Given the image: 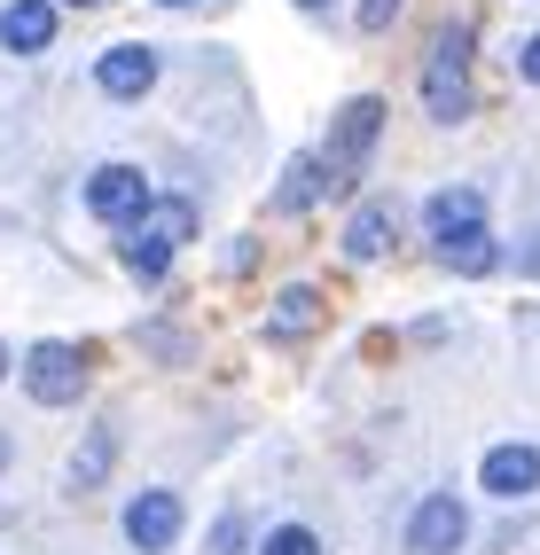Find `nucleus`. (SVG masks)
Masks as SVG:
<instances>
[{"mask_svg":"<svg viewBox=\"0 0 540 555\" xmlns=\"http://www.w3.org/2000/svg\"><path fill=\"white\" fill-rule=\"evenodd\" d=\"M423 235H430V250L447 258V267H462V274H486L493 267V243H486V189H439L423 204Z\"/></svg>","mask_w":540,"mask_h":555,"instance_id":"f257e3e1","label":"nucleus"},{"mask_svg":"<svg viewBox=\"0 0 540 555\" xmlns=\"http://www.w3.org/2000/svg\"><path fill=\"white\" fill-rule=\"evenodd\" d=\"M423 109L439 126H462L471 118V24H447L423 55Z\"/></svg>","mask_w":540,"mask_h":555,"instance_id":"f03ea898","label":"nucleus"},{"mask_svg":"<svg viewBox=\"0 0 540 555\" xmlns=\"http://www.w3.org/2000/svg\"><path fill=\"white\" fill-rule=\"evenodd\" d=\"M87 211L102 219V228H118V235H133L141 219H150V180H141L133 165H102V172L87 180Z\"/></svg>","mask_w":540,"mask_h":555,"instance_id":"7ed1b4c3","label":"nucleus"},{"mask_svg":"<svg viewBox=\"0 0 540 555\" xmlns=\"http://www.w3.org/2000/svg\"><path fill=\"white\" fill-rule=\"evenodd\" d=\"M24 391L40 406H70L87 391V352L79 345H31L24 352Z\"/></svg>","mask_w":540,"mask_h":555,"instance_id":"20e7f679","label":"nucleus"},{"mask_svg":"<svg viewBox=\"0 0 540 555\" xmlns=\"http://www.w3.org/2000/svg\"><path fill=\"white\" fill-rule=\"evenodd\" d=\"M462 540H471V508H462L454 493H423L415 516H408V547L415 555H454Z\"/></svg>","mask_w":540,"mask_h":555,"instance_id":"39448f33","label":"nucleus"},{"mask_svg":"<svg viewBox=\"0 0 540 555\" xmlns=\"http://www.w3.org/2000/svg\"><path fill=\"white\" fill-rule=\"evenodd\" d=\"M376 133H384V102L376 94H360V102H345V118H337V133H330V150H321V165H330V180H345L360 157L376 150Z\"/></svg>","mask_w":540,"mask_h":555,"instance_id":"423d86ee","label":"nucleus"},{"mask_svg":"<svg viewBox=\"0 0 540 555\" xmlns=\"http://www.w3.org/2000/svg\"><path fill=\"white\" fill-rule=\"evenodd\" d=\"M126 540H133L141 555H165V547L180 540V493H172V486L133 493V501H126Z\"/></svg>","mask_w":540,"mask_h":555,"instance_id":"0eeeda50","label":"nucleus"},{"mask_svg":"<svg viewBox=\"0 0 540 555\" xmlns=\"http://www.w3.org/2000/svg\"><path fill=\"white\" fill-rule=\"evenodd\" d=\"M478 486H486L493 501H525V493H540V447H525V438H510V447H486Z\"/></svg>","mask_w":540,"mask_h":555,"instance_id":"6e6552de","label":"nucleus"},{"mask_svg":"<svg viewBox=\"0 0 540 555\" xmlns=\"http://www.w3.org/2000/svg\"><path fill=\"white\" fill-rule=\"evenodd\" d=\"M94 87L111 94V102H141L157 87V48H141V40H126V48H102V63H94Z\"/></svg>","mask_w":540,"mask_h":555,"instance_id":"1a4fd4ad","label":"nucleus"},{"mask_svg":"<svg viewBox=\"0 0 540 555\" xmlns=\"http://www.w3.org/2000/svg\"><path fill=\"white\" fill-rule=\"evenodd\" d=\"M0 48L9 55L55 48V0H9V9H0Z\"/></svg>","mask_w":540,"mask_h":555,"instance_id":"9d476101","label":"nucleus"},{"mask_svg":"<svg viewBox=\"0 0 540 555\" xmlns=\"http://www.w3.org/2000/svg\"><path fill=\"white\" fill-rule=\"evenodd\" d=\"M391 250V204H360L345 219V258H384Z\"/></svg>","mask_w":540,"mask_h":555,"instance_id":"9b49d317","label":"nucleus"},{"mask_svg":"<svg viewBox=\"0 0 540 555\" xmlns=\"http://www.w3.org/2000/svg\"><path fill=\"white\" fill-rule=\"evenodd\" d=\"M111 462H118V430H111V423H94V430H87V447L70 454V493H94Z\"/></svg>","mask_w":540,"mask_h":555,"instance_id":"f8f14e48","label":"nucleus"},{"mask_svg":"<svg viewBox=\"0 0 540 555\" xmlns=\"http://www.w3.org/2000/svg\"><path fill=\"white\" fill-rule=\"evenodd\" d=\"M321 189H330V165H321V150H313V157H298V165H291V180L274 189V211H313V196H321Z\"/></svg>","mask_w":540,"mask_h":555,"instance_id":"ddd939ff","label":"nucleus"},{"mask_svg":"<svg viewBox=\"0 0 540 555\" xmlns=\"http://www.w3.org/2000/svg\"><path fill=\"white\" fill-rule=\"evenodd\" d=\"M141 228H150V235H165V243L180 250V243L196 235V204H189V196H165V204H150V219H141Z\"/></svg>","mask_w":540,"mask_h":555,"instance_id":"4468645a","label":"nucleus"},{"mask_svg":"<svg viewBox=\"0 0 540 555\" xmlns=\"http://www.w3.org/2000/svg\"><path fill=\"white\" fill-rule=\"evenodd\" d=\"M126 267H133L141 282H157V274L172 267V243H165V235H150V228H133V235H126Z\"/></svg>","mask_w":540,"mask_h":555,"instance_id":"2eb2a0df","label":"nucleus"},{"mask_svg":"<svg viewBox=\"0 0 540 555\" xmlns=\"http://www.w3.org/2000/svg\"><path fill=\"white\" fill-rule=\"evenodd\" d=\"M267 555H321V532H313V525H282V532L267 540Z\"/></svg>","mask_w":540,"mask_h":555,"instance_id":"dca6fc26","label":"nucleus"},{"mask_svg":"<svg viewBox=\"0 0 540 555\" xmlns=\"http://www.w3.org/2000/svg\"><path fill=\"white\" fill-rule=\"evenodd\" d=\"M313 289H282V313H274V328H313Z\"/></svg>","mask_w":540,"mask_h":555,"instance_id":"f3484780","label":"nucleus"},{"mask_svg":"<svg viewBox=\"0 0 540 555\" xmlns=\"http://www.w3.org/2000/svg\"><path fill=\"white\" fill-rule=\"evenodd\" d=\"M243 540H250V532H243V516H220V532H211V555H243Z\"/></svg>","mask_w":540,"mask_h":555,"instance_id":"a211bd4d","label":"nucleus"},{"mask_svg":"<svg viewBox=\"0 0 540 555\" xmlns=\"http://www.w3.org/2000/svg\"><path fill=\"white\" fill-rule=\"evenodd\" d=\"M391 9H400V0H360V31H384Z\"/></svg>","mask_w":540,"mask_h":555,"instance_id":"6ab92c4d","label":"nucleus"},{"mask_svg":"<svg viewBox=\"0 0 540 555\" xmlns=\"http://www.w3.org/2000/svg\"><path fill=\"white\" fill-rule=\"evenodd\" d=\"M517 70H525V79L540 87V31H532V40H525V55H517Z\"/></svg>","mask_w":540,"mask_h":555,"instance_id":"aec40b11","label":"nucleus"},{"mask_svg":"<svg viewBox=\"0 0 540 555\" xmlns=\"http://www.w3.org/2000/svg\"><path fill=\"white\" fill-rule=\"evenodd\" d=\"M0 469H9V438H0Z\"/></svg>","mask_w":540,"mask_h":555,"instance_id":"412c9836","label":"nucleus"},{"mask_svg":"<svg viewBox=\"0 0 540 555\" xmlns=\"http://www.w3.org/2000/svg\"><path fill=\"white\" fill-rule=\"evenodd\" d=\"M298 9H330V0H298Z\"/></svg>","mask_w":540,"mask_h":555,"instance_id":"4be33fe9","label":"nucleus"},{"mask_svg":"<svg viewBox=\"0 0 540 555\" xmlns=\"http://www.w3.org/2000/svg\"><path fill=\"white\" fill-rule=\"evenodd\" d=\"M0 376H9V352H0Z\"/></svg>","mask_w":540,"mask_h":555,"instance_id":"5701e85b","label":"nucleus"},{"mask_svg":"<svg viewBox=\"0 0 540 555\" xmlns=\"http://www.w3.org/2000/svg\"><path fill=\"white\" fill-rule=\"evenodd\" d=\"M165 9H189V0H165Z\"/></svg>","mask_w":540,"mask_h":555,"instance_id":"b1692460","label":"nucleus"},{"mask_svg":"<svg viewBox=\"0 0 540 555\" xmlns=\"http://www.w3.org/2000/svg\"><path fill=\"white\" fill-rule=\"evenodd\" d=\"M70 9H94V0H70Z\"/></svg>","mask_w":540,"mask_h":555,"instance_id":"393cba45","label":"nucleus"}]
</instances>
